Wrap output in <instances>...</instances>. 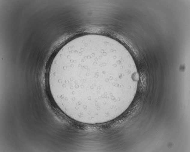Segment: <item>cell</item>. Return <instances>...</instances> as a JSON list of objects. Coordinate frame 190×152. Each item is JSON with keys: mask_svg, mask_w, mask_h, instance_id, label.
<instances>
[{"mask_svg": "<svg viewBox=\"0 0 190 152\" xmlns=\"http://www.w3.org/2000/svg\"><path fill=\"white\" fill-rule=\"evenodd\" d=\"M48 80L57 100L69 112L100 116L122 105L139 76L127 49L109 37L75 38L54 57Z\"/></svg>", "mask_w": 190, "mask_h": 152, "instance_id": "cell-1", "label": "cell"}]
</instances>
